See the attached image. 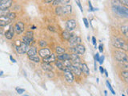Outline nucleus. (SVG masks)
<instances>
[{
  "mask_svg": "<svg viewBox=\"0 0 128 96\" xmlns=\"http://www.w3.org/2000/svg\"><path fill=\"white\" fill-rule=\"evenodd\" d=\"M127 28H128V27H127V25L122 26V27H121V30H122V33L126 36V37H127V36H128V32H127L128 29H127Z\"/></svg>",
  "mask_w": 128,
  "mask_h": 96,
  "instance_id": "nucleus-24",
  "label": "nucleus"
},
{
  "mask_svg": "<svg viewBox=\"0 0 128 96\" xmlns=\"http://www.w3.org/2000/svg\"><path fill=\"white\" fill-rule=\"evenodd\" d=\"M75 2L77 3V5L79 6V7L80 8V11L82 12L83 11V10H82V5H81V2H80V0H75Z\"/></svg>",
  "mask_w": 128,
  "mask_h": 96,
  "instance_id": "nucleus-36",
  "label": "nucleus"
},
{
  "mask_svg": "<svg viewBox=\"0 0 128 96\" xmlns=\"http://www.w3.org/2000/svg\"><path fill=\"white\" fill-rule=\"evenodd\" d=\"M83 22H84V24H85V26H86L87 28L89 27V23H88V20L86 18H83Z\"/></svg>",
  "mask_w": 128,
  "mask_h": 96,
  "instance_id": "nucleus-39",
  "label": "nucleus"
},
{
  "mask_svg": "<svg viewBox=\"0 0 128 96\" xmlns=\"http://www.w3.org/2000/svg\"><path fill=\"white\" fill-rule=\"evenodd\" d=\"M9 23H10L9 22L3 20V19H0V27H2V26H5L6 25H8Z\"/></svg>",
  "mask_w": 128,
  "mask_h": 96,
  "instance_id": "nucleus-33",
  "label": "nucleus"
},
{
  "mask_svg": "<svg viewBox=\"0 0 128 96\" xmlns=\"http://www.w3.org/2000/svg\"><path fill=\"white\" fill-rule=\"evenodd\" d=\"M103 60H104V56L103 55V56H101V57H99V62L100 64H102L103 62Z\"/></svg>",
  "mask_w": 128,
  "mask_h": 96,
  "instance_id": "nucleus-42",
  "label": "nucleus"
},
{
  "mask_svg": "<svg viewBox=\"0 0 128 96\" xmlns=\"http://www.w3.org/2000/svg\"><path fill=\"white\" fill-rule=\"evenodd\" d=\"M112 44L114 47L118 48V49H122L125 51L127 50V42H125L124 40L122 39V38H114L112 40Z\"/></svg>",
  "mask_w": 128,
  "mask_h": 96,
  "instance_id": "nucleus-2",
  "label": "nucleus"
},
{
  "mask_svg": "<svg viewBox=\"0 0 128 96\" xmlns=\"http://www.w3.org/2000/svg\"><path fill=\"white\" fill-rule=\"evenodd\" d=\"M14 30L17 35H20L24 31V23L23 22H18L14 26Z\"/></svg>",
  "mask_w": 128,
  "mask_h": 96,
  "instance_id": "nucleus-7",
  "label": "nucleus"
},
{
  "mask_svg": "<svg viewBox=\"0 0 128 96\" xmlns=\"http://www.w3.org/2000/svg\"><path fill=\"white\" fill-rule=\"evenodd\" d=\"M30 60H32V61H34L35 62H40V59L39 56H37V55H35V56H30V57H28Z\"/></svg>",
  "mask_w": 128,
  "mask_h": 96,
  "instance_id": "nucleus-30",
  "label": "nucleus"
},
{
  "mask_svg": "<svg viewBox=\"0 0 128 96\" xmlns=\"http://www.w3.org/2000/svg\"><path fill=\"white\" fill-rule=\"evenodd\" d=\"M75 27H76V22L74 19H70L66 23V28H67V30L69 31V32L74 30Z\"/></svg>",
  "mask_w": 128,
  "mask_h": 96,
  "instance_id": "nucleus-10",
  "label": "nucleus"
},
{
  "mask_svg": "<svg viewBox=\"0 0 128 96\" xmlns=\"http://www.w3.org/2000/svg\"><path fill=\"white\" fill-rule=\"evenodd\" d=\"M23 96H28V95H23Z\"/></svg>",
  "mask_w": 128,
  "mask_h": 96,
  "instance_id": "nucleus-53",
  "label": "nucleus"
},
{
  "mask_svg": "<svg viewBox=\"0 0 128 96\" xmlns=\"http://www.w3.org/2000/svg\"><path fill=\"white\" fill-rule=\"evenodd\" d=\"M119 2L126 6H128V0H119Z\"/></svg>",
  "mask_w": 128,
  "mask_h": 96,
  "instance_id": "nucleus-38",
  "label": "nucleus"
},
{
  "mask_svg": "<svg viewBox=\"0 0 128 96\" xmlns=\"http://www.w3.org/2000/svg\"><path fill=\"white\" fill-rule=\"evenodd\" d=\"M55 13L56 14H58V15H63V11H62V7L61 6H58L55 8Z\"/></svg>",
  "mask_w": 128,
  "mask_h": 96,
  "instance_id": "nucleus-31",
  "label": "nucleus"
},
{
  "mask_svg": "<svg viewBox=\"0 0 128 96\" xmlns=\"http://www.w3.org/2000/svg\"><path fill=\"white\" fill-rule=\"evenodd\" d=\"M68 42H69V43L71 46H73V47H75V46H77V45H79V44L81 43L82 39H81V38H80L79 36L73 35L72 37L70 38L69 40H68Z\"/></svg>",
  "mask_w": 128,
  "mask_h": 96,
  "instance_id": "nucleus-9",
  "label": "nucleus"
},
{
  "mask_svg": "<svg viewBox=\"0 0 128 96\" xmlns=\"http://www.w3.org/2000/svg\"><path fill=\"white\" fill-rule=\"evenodd\" d=\"M9 13V10H0V18L5 17L7 15V14Z\"/></svg>",
  "mask_w": 128,
  "mask_h": 96,
  "instance_id": "nucleus-26",
  "label": "nucleus"
},
{
  "mask_svg": "<svg viewBox=\"0 0 128 96\" xmlns=\"http://www.w3.org/2000/svg\"><path fill=\"white\" fill-rule=\"evenodd\" d=\"M92 43H93V45L94 46L96 45V38L94 37H92Z\"/></svg>",
  "mask_w": 128,
  "mask_h": 96,
  "instance_id": "nucleus-44",
  "label": "nucleus"
},
{
  "mask_svg": "<svg viewBox=\"0 0 128 96\" xmlns=\"http://www.w3.org/2000/svg\"><path fill=\"white\" fill-rule=\"evenodd\" d=\"M106 86H107V87L109 88V90H110V91L111 93H112V95H115V90H113V88H112V86H111V83H109V81H106Z\"/></svg>",
  "mask_w": 128,
  "mask_h": 96,
  "instance_id": "nucleus-32",
  "label": "nucleus"
},
{
  "mask_svg": "<svg viewBox=\"0 0 128 96\" xmlns=\"http://www.w3.org/2000/svg\"><path fill=\"white\" fill-rule=\"evenodd\" d=\"M122 78H124V80L126 82H128V72L127 71H122Z\"/></svg>",
  "mask_w": 128,
  "mask_h": 96,
  "instance_id": "nucleus-29",
  "label": "nucleus"
},
{
  "mask_svg": "<svg viewBox=\"0 0 128 96\" xmlns=\"http://www.w3.org/2000/svg\"><path fill=\"white\" fill-rule=\"evenodd\" d=\"M25 36H26V37L30 38V39H34V33H33L32 31H27V32H26Z\"/></svg>",
  "mask_w": 128,
  "mask_h": 96,
  "instance_id": "nucleus-28",
  "label": "nucleus"
},
{
  "mask_svg": "<svg viewBox=\"0 0 128 96\" xmlns=\"http://www.w3.org/2000/svg\"><path fill=\"white\" fill-rule=\"evenodd\" d=\"M89 6H90V11H95V9H94V7L92 6V5H91V2H89Z\"/></svg>",
  "mask_w": 128,
  "mask_h": 96,
  "instance_id": "nucleus-43",
  "label": "nucleus"
},
{
  "mask_svg": "<svg viewBox=\"0 0 128 96\" xmlns=\"http://www.w3.org/2000/svg\"><path fill=\"white\" fill-rule=\"evenodd\" d=\"M63 71H64V77H65V79L67 80V83H73L75 78H74V75H73L72 72L68 69L64 70Z\"/></svg>",
  "mask_w": 128,
  "mask_h": 96,
  "instance_id": "nucleus-6",
  "label": "nucleus"
},
{
  "mask_svg": "<svg viewBox=\"0 0 128 96\" xmlns=\"http://www.w3.org/2000/svg\"><path fill=\"white\" fill-rule=\"evenodd\" d=\"M37 52H38L37 48L35 47H31L28 49L27 54L28 57H30V56H35V55H37Z\"/></svg>",
  "mask_w": 128,
  "mask_h": 96,
  "instance_id": "nucleus-17",
  "label": "nucleus"
},
{
  "mask_svg": "<svg viewBox=\"0 0 128 96\" xmlns=\"http://www.w3.org/2000/svg\"><path fill=\"white\" fill-rule=\"evenodd\" d=\"M79 68L81 72H82L83 74H85L86 75H89L90 74V70L87 66V65L86 63H80L79 64Z\"/></svg>",
  "mask_w": 128,
  "mask_h": 96,
  "instance_id": "nucleus-13",
  "label": "nucleus"
},
{
  "mask_svg": "<svg viewBox=\"0 0 128 96\" xmlns=\"http://www.w3.org/2000/svg\"><path fill=\"white\" fill-rule=\"evenodd\" d=\"M28 47H29L28 45L25 44L24 42H21L20 44H19V46H16L15 49H16V51H17L18 54H25V53L27 52Z\"/></svg>",
  "mask_w": 128,
  "mask_h": 96,
  "instance_id": "nucleus-4",
  "label": "nucleus"
},
{
  "mask_svg": "<svg viewBox=\"0 0 128 96\" xmlns=\"http://www.w3.org/2000/svg\"><path fill=\"white\" fill-rule=\"evenodd\" d=\"M51 50L49 49V48H42V49H40L39 50V54L40 57H42V59L43 58H46L47 57L48 55L51 54Z\"/></svg>",
  "mask_w": 128,
  "mask_h": 96,
  "instance_id": "nucleus-12",
  "label": "nucleus"
},
{
  "mask_svg": "<svg viewBox=\"0 0 128 96\" xmlns=\"http://www.w3.org/2000/svg\"><path fill=\"white\" fill-rule=\"evenodd\" d=\"M99 70H100V72H101V74H103V72H104V69L103 68L102 66L99 67Z\"/></svg>",
  "mask_w": 128,
  "mask_h": 96,
  "instance_id": "nucleus-47",
  "label": "nucleus"
},
{
  "mask_svg": "<svg viewBox=\"0 0 128 96\" xmlns=\"http://www.w3.org/2000/svg\"><path fill=\"white\" fill-rule=\"evenodd\" d=\"M70 0H58L59 2V5H67V3H69Z\"/></svg>",
  "mask_w": 128,
  "mask_h": 96,
  "instance_id": "nucleus-35",
  "label": "nucleus"
},
{
  "mask_svg": "<svg viewBox=\"0 0 128 96\" xmlns=\"http://www.w3.org/2000/svg\"><path fill=\"white\" fill-rule=\"evenodd\" d=\"M48 29H49V30H51L52 31V32H55L56 30H55V28L54 27V26H48Z\"/></svg>",
  "mask_w": 128,
  "mask_h": 96,
  "instance_id": "nucleus-40",
  "label": "nucleus"
},
{
  "mask_svg": "<svg viewBox=\"0 0 128 96\" xmlns=\"http://www.w3.org/2000/svg\"><path fill=\"white\" fill-rule=\"evenodd\" d=\"M39 46L41 47H45L47 45V42L46 41H44V40H40L39 42Z\"/></svg>",
  "mask_w": 128,
  "mask_h": 96,
  "instance_id": "nucleus-34",
  "label": "nucleus"
},
{
  "mask_svg": "<svg viewBox=\"0 0 128 96\" xmlns=\"http://www.w3.org/2000/svg\"><path fill=\"white\" fill-rule=\"evenodd\" d=\"M95 59H96V61H99V53H96Z\"/></svg>",
  "mask_w": 128,
  "mask_h": 96,
  "instance_id": "nucleus-45",
  "label": "nucleus"
},
{
  "mask_svg": "<svg viewBox=\"0 0 128 96\" xmlns=\"http://www.w3.org/2000/svg\"><path fill=\"white\" fill-rule=\"evenodd\" d=\"M42 67L44 71H53V66H51L50 63H46V62H42Z\"/></svg>",
  "mask_w": 128,
  "mask_h": 96,
  "instance_id": "nucleus-19",
  "label": "nucleus"
},
{
  "mask_svg": "<svg viewBox=\"0 0 128 96\" xmlns=\"http://www.w3.org/2000/svg\"><path fill=\"white\" fill-rule=\"evenodd\" d=\"M71 50L75 53V54L82 55L85 53V47L82 44H79V45L75 46V47H72Z\"/></svg>",
  "mask_w": 128,
  "mask_h": 96,
  "instance_id": "nucleus-5",
  "label": "nucleus"
},
{
  "mask_svg": "<svg viewBox=\"0 0 128 96\" xmlns=\"http://www.w3.org/2000/svg\"><path fill=\"white\" fill-rule=\"evenodd\" d=\"M58 59L62 60V61H65V60H70V54H67V53H63L58 55Z\"/></svg>",
  "mask_w": 128,
  "mask_h": 96,
  "instance_id": "nucleus-18",
  "label": "nucleus"
},
{
  "mask_svg": "<svg viewBox=\"0 0 128 96\" xmlns=\"http://www.w3.org/2000/svg\"><path fill=\"white\" fill-rule=\"evenodd\" d=\"M115 56L116 58V59L119 62H121L122 65H123V66H125L126 69H127L128 59H127V54H126L125 52H122L121 50H116L115 52Z\"/></svg>",
  "mask_w": 128,
  "mask_h": 96,
  "instance_id": "nucleus-1",
  "label": "nucleus"
},
{
  "mask_svg": "<svg viewBox=\"0 0 128 96\" xmlns=\"http://www.w3.org/2000/svg\"><path fill=\"white\" fill-rule=\"evenodd\" d=\"M54 0H44V2L46 3H51V2H53Z\"/></svg>",
  "mask_w": 128,
  "mask_h": 96,
  "instance_id": "nucleus-46",
  "label": "nucleus"
},
{
  "mask_svg": "<svg viewBox=\"0 0 128 96\" xmlns=\"http://www.w3.org/2000/svg\"><path fill=\"white\" fill-rule=\"evenodd\" d=\"M6 18H7L10 21H11V20H13V19L15 18L16 14H15V13H10V12H9V13L7 14V15H6Z\"/></svg>",
  "mask_w": 128,
  "mask_h": 96,
  "instance_id": "nucleus-27",
  "label": "nucleus"
},
{
  "mask_svg": "<svg viewBox=\"0 0 128 96\" xmlns=\"http://www.w3.org/2000/svg\"><path fill=\"white\" fill-rule=\"evenodd\" d=\"M55 65H56V66L58 67L59 70H61V71H64V70L67 69L65 66H64L63 63H62V62H59V61H56L55 62Z\"/></svg>",
  "mask_w": 128,
  "mask_h": 96,
  "instance_id": "nucleus-23",
  "label": "nucleus"
},
{
  "mask_svg": "<svg viewBox=\"0 0 128 96\" xmlns=\"http://www.w3.org/2000/svg\"><path fill=\"white\" fill-rule=\"evenodd\" d=\"M104 72H105V74H106V76H108V74H107V71H106V70H105V71H104Z\"/></svg>",
  "mask_w": 128,
  "mask_h": 96,
  "instance_id": "nucleus-49",
  "label": "nucleus"
},
{
  "mask_svg": "<svg viewBox=\"0 0 128 96\" xmlns=\"http://www.w3.org/2000/svg\"><path fill=\"white\" fill-rule=\"evenodd\" d=\"M10 59H11V61H12L13 62H16L15 59H13V57H12V56H10Z\"/></svg>",
  "mask_w": 128,
  "mask_h": 96,
  "instance_id": "nucleus-48",
  "label": "nucleus"
},
{
  "mask_svg": "<svg viewBox=\"0 0 128 96\" xmlns=\"http://www.w3.org/2000/svg\"><path fill=\"white\" fill-rule=\"evenodd\" d=\"M32 42H33V39H30V38L26 37V36H23V42H24L25 44L29 46V45L31 44Z\"/></svg>",
  "mask_w": 128,
  "mask_h": 96,
  "instance_id": "nucleus-22",
  "label": "nucleus"
},
{
  "mask_svg": "<svg viewBox=\"0 0 128 96\" xmlns=\"http://www.w3.org/2000/svg\"><path fill=\"white\" fill-rule=\"evenodd\" d=\"M2 74H3V71H2V72H0V76H1Z\"/></svg>",
  "mask_w": 128,
  "mask_h": 96,
  "instance_id": "nucleus-51",
  "label": "nucleus"
},
{
  "mask_svg": "<svg viewBox=\"0 0 128 96\" xmlns=\"http://www.w3.org/2000/svg\"><path fill=\"white\" fill-rule=\"evenodd\" d=\"M16 90H17V92H18V94H23V93H24V91H25L24 89L18 88V87H16Z\"/></svg>",
  "mask_w": 128,
  "mask_h": 96,
  "instance_id": "nucleus-37",
  "label": "nucleus"
},
{
  "mask_svg": "<svg viewBox=\"0 0 128 96\" xmlns=\"http://www.w3.org/2000/svg\"><path fill=\"white\" fill-rule=\"evenodd\" d=\"M14 35H15V30H14L13 26H11L9 28V30L5 33V37L7 39H12L14 37Z\"/></svg>",
  "mask_w": 128,
  "mask_h": 96,
  "instance_id": "nucleus-15",
  "label": "nucleus"
},
{
  "mask_svg": "<svg viewBox=\"0 0 128 96\" xmlns=\"http://www.w3.org/2000/svg\"><path fill=\"white\" fill-rule=\"evenodd\" d=\"M104 95H105L106 96V95H107V92H106V90H105V91H104Z\"/></svg>",
  "mask_w": 128,
  "mask_h": 96,
  "instance_id": "nucleus-50",
  "label": "nucleus"
},
{
  "mask_svg": "<svg viewBox=\"0 0 128 96\" xmlns=\"http://www.w3.org/2000/svg\"><path fill=\"white\" fill-rule=\"evenodd\" d=\"M73 35H74L73 34H71V33L69 32V31H67V30L63 31V34H62V36H63V38L65 40H69Z\"/></svg>",
  "mask_w": 128,
  "mask_h": 96,
  "instance_id": "nucleus-20",
  "label": "nucleus"
},
{
  "mask_svg": "<svg viewBox=\"0 0 128 96\" xmlns=\"http://www.w3.org/2000/svg\"><path fill=\"white\" fill-rule=\"evenodd\" d=\"M63 65H64V66H65L67 69L70 70V71H71L73 64H72V62H70V60H65V61H64Z\"/></svg>",
  "mask_w": 128,
  "mask_h": 96,
  "instance_id": "nucleus-21",
  "label": "nucleus"
},
{
  "mask_svg": "<svg viewBox=\"0 0 128 96\" xmlns=\"http://www.w3.org/2000/svg\"><path fill=\"white\" fill-rule=\"evenodd\" d=\"M55 50H56L57 54H63V53H65V51H66L65 48H63V47H57Z\"/></svg>",
  "mask_w": 128,
  "mask_h": 96,
  "instance_id": "nucleus-25",
  "label": "nucleus"
},
{
  "mask_svg": "<svg viewBox=\"0 0 128 96\" xmlns=\"http://www.w3.org/2000/svg\"><path fill=\"white\" fill-rule=\"evenodd\" d=\"M113 11L119 16H123L125 18L128 17V10L126 7L120 5H113Z\"/></svg>",
  "mask_w": 128,
  "mask_h": 96,
  "instance_id": "nucleus-3",
  "label": "nucleus"
},
{
  "mask_svg": "<svg viewBox=\"0 0 128 96\" xmlns=\"http://www.w3.org/2000/svg\"><path fill=\"white\" fill-rule=\"evenodd\" d=\"M70 60H71L72 64H79L80 63V58L79 54L73 53L72 54H70Z\"/></svg>",
  "mask_w": 128,
  "mask_h": 96,
  "instance_id": "nucleus-16",
  "label": "nucleus"
},
{
  "mask_svg": "<svg viewBox=\"0 0 128 96\" xmlns=\"http://www.w3.org/2000/svg\"><path fill=\"white\" fill-rule=\"evenodd\" d=\"M99 50L101 53H103V44H100L99 46Z\"/></svg>",
  "mask_w": 128,
  "mask_h": 96,
  "instance_id": "nucleus-41",
  "label": "nucleus"
},
{
  "mask_svg": "<svg viewBox=\"0 0 128 96\" xmlns=\"http://www.w3.org/2000/svg\"><path fill=\"white\" fill-rule=\"evenodd\" d=\"M56 55L54 54H51L48 55L47 57L46 58H43L42 59V61H43V62H46V63H51V62H56Z\"/></svg>",
  "mask_w": 128,
  "mask_h": 96,
  "instance_id": "nucleus-11",
  "label": "nucleus"
},
{
  "mask_svg": "<svg viewBox=\"0 0 128 96\" xmlns=\"http://www.w3.org/2000/svg\"><path fill=\"white\" fill-rule=\"evenodd\" d=\"M122 96H125V95H122Z\"/></svg>",
  "mask_w": 128,
  "mask_h": 96,
  "instance_id": "nucleus-52",
  "label": "nucleus"
},
{
  "mask_svg": "<svg viewBox=\"0 0 128 96\" xmlns=\"http://www.w3.org/2000/svg\"><path fill=\"white\" fill-rule=\"evenodd\" d=\"M12 0H0V10H7L12 6Z\"/></svg>",
  "mask_w": 128,
  "mask_h": 96,
  "instance_id": "nucleus-8",
  "label": "nucleus"
},
{
  "mask_svg": "<svg viewBox=\"0 0 128 96\" xmlns=\"http://www.w3.org/2000/svg\"><path fill=\"white\" fill-rule=\"evenodd\" d=\"M62 7V11H63V14H68L72 12V6L71 5H64Z\"/></svg>",
  "mask_w": 128,
  "mask_h": 96,
  "instance_id": "nucleus-14",
  "label": "nucleus"
}]
</instances>
